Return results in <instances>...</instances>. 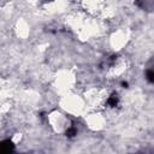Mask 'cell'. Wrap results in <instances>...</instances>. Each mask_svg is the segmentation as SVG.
I'll return each instance as SVG.
<instances>
[{"label": "cell", "mask_w": 154, "mask_h": 154, "mask_svg": "<svg viewBox=\"0 0 154 154\" xmlns=\"http://www.w3.org/2000/svg\"><path fill=\"white\" fill-rule=\"evenodd\" d=\"M1 150H2V153H10V152H12V150H13V144H12V142H10V141H4L2 144H1Z\"/></svg>", "instance_id": "6da1fadb"}, {"label": "cell", "mask_w": 154, "mask_h": 154, "mask_svg": "<svg viewBox=\"0 0 154 154\" xmlns=\"http://www.w3.org/2000/svg\"><path fill=\"white\" fill-rule=\"evenodd\" d=\"M146 76H147V79L150 83H154V70H147Z\"/></svg>", "instance_id": "3957f363"}, {"label": "cell", "mask_w": 154, "mask_h": 154, "mask_svg": "<svg viewBox=\"0 0 154 154\" xmlns=\"http://www.w3.org/2000/svg\"><path fill=\"white\" fill-rule=\"evenodd\" d=\"M107 105L108 106H111V107H114V106H117L118 105V96L117 95H111L109 97H108V100H107Z\"/></svg>", "instance_id": "7a4b0ae2"}, {"label": "cell", "mask_w": 154, "mask_h": 154, "mask_svg": "<svg viewBox=\"0 0 154 154\" xmlns=\"http://www.w3.org/2000/svg\"><path fill=\"white\" fill-rule=\"evenodd\" d=\"M66 134H67V136H69V137H72V136H75V135H76V129H75V128H70V129H67Z\"/></svg>", "instance_id": "277c9868"}]
</instances>
